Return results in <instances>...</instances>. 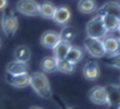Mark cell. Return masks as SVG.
<instances>
[{
  "instance_id": "obj_1",
  "label": "cell",
  "mask_w": 120,
  "mask_h": 109,
  "mask_svg": "<svg viewBox=\"0 0 120 109\" xmlns=\"http://www.w3.org/2000/svg\"><path fill=\"white\" fill-rule=\"evenodd\" d=\"M29 85L39 97L49 98L51 96L50 83L44 72H33L30 74Z\"/></svg>"
},
{
  "instance_id": "obj_2",
  "label": "cell",
  "mask_w": 120,
  "mask_h": 109,
  "mask_svg": "<svg viewBox=\"0 0 120 109\" xmlns=\"http://www.w3.org/2000/svg\"><path fill=\"white\" fill-rule=\"evenodd\" d=\"M86 36L91 38H96V39H103L108 35L105 25L103 23V18L99 14H96L93 16L86 24L85 27Z\"/></svg>"
},
{
  "instance_id": "obj_3",
  "label": "cell",
  "mask_w": 120,
  "mask_h": 109,
  "mask_svg": "<svg viewBox=\"0 0 120 109\" xmlns=\"http://www.w3.org/2000/svg\"><path fill=\"white\" fill-rule=\"evenodd\" d=\"M19 28V20L12 10L4 11L1 18V30L6 36L14 35Z\"/></svg>"
},
{
  "instance_id": "obj_4",
  "label": "cell",
  "mask_w": 120,
  "mask_h": 109,
  "mask_svg": "<svg viewBox=\"0 0 120 109\" xmlns=\"http://www.w3.org/2000/svg\"><path fill=\"white\" fill-rule=\"evenodd\" d=\"M83 46H84V49L87 51V53L93 58H103L106 56L101 39L91 38L86 36L83 41Z\"/></svg>"
},
{
  "instance_id": "obj_5",
  "label": "cell",
  "mask_w": 120,
  "mask_h": 109,
  "mask_svg": "<svg viewBox=\"0 0 120 109\" xmlns=\"http://www.w3.org/2000/svg\"><path fill=\"white\" fill-rule=\"evenodd\" d=\"M39 3L36 0H19L16 2L18 12L26 16L39 15Z\"/></svg>"
},
{
  "instance_id": "obj_6",
  "label": "cell",
  "mask_w": 120,
  "mask_h": 109,
  "mask_svg": "<svg viewBox=\"0 0 120 109\" xmlns=\"http://www.w3.org/2000/svg\"><path fill=\"white\" fill-rule=\"evenodd\" d=\"M103 47L105 50V55L109 58L116 56L117 53H120V38L119 36L108 34L105 38L101 39Z\"/></svg>"
},
{
  "instance_id": "obj_7",
  "label": "cell",
  "mask_w": 120,
  "mask_h": 109,
  "mask_svg": "<svg viewBox=\"0 0 120 109\" xmlns=\"http://www.w3.org/2000/svg\"><path fill=\"white\" fill-rule=\"evenodd\" d=\"M89 97L90 100L95 105H110L106 86H94L90 90Z\"/></svg>"
},
{
  "instance_id": "obj_8",
  "label": "cell",
  "mask_w": 120,
  "mask_h": 109,
  "mask_svg": "<svg viewBox=\"0 0 120 109\" xmlns=\"http://www.w3.org/2000/svg\"><path fill=\"white\" fill-rule=\"evenodd\" d=\"M61 41L59 32L56 31H46L41 36V46L47 48V49H54Z\"/></svg>"
},
{
  "instance_id": "obj_9",
  "label": "cell",
  "mask_w": 120,
  "mask_h": 109,
  "mask_svg": "<svg viewBox=\"0 0 120 109\" xmlns=\"http://www.w3.org/2000/svg\"><path fill=\"white\" fill-rule=\"evenodd\" d=\"M99 15H111L120 20V3L117 1H108L97 8Z\"/></svg>"
},
{
  "instance_id": "obj_10",
  "label": "cell",
  "mask_w": 120,
  "mask_h": 109,
  "mask_svg": "<svg viewBox=\"0 0 120 109\" xmlns=\"http://www.w3.org/2000/svg\"><path fill=\"white\" fill-rule=\"evenodd\" d=\"M71 20V10L67 6L57 7L55 11L52 21L59 25H67Z\"/></svg>"
},
{
  "instance_id": "obj_11",
  "label": "cell",
  "mask_w": 120,
  "mask_h": 109,
  "mask_svg": "<svg viewBox=\"0 0 120 109\" xmlns=\"http://www.w3.org/2000/svg\"><path fill=\"white\" fill-rule=\"evenodd\" d=\"M6 81L9 83L10 85H12L18 88H22L29 85L30 82V74L29 73H24V74H19V75H11L9 73L6 74Z\"/></svg>"
},
{
  "instance_id": "obj_12",
  "label": "cell",
  "mask_w": 120,
  "mask_h": 109,
  "mask_svg": "<svg viewBox=\"0 0 120 109\" xmlns=\"http://www.w3.org/2000/svg\"><path fill=\"white\" fill-rule=\"evenodd\" d=\"M83 76L89 81H95L99 76V65L95 61H87L83 67Z\"/></svg>"
},
{
  "instance_id": "obj_13",
  "label": "cell",
  "mask_w": 120,
  "mask_h": 109,
  "mask_svg": "<svg viewBox=\"0 0 120 109\" xmlns=\"http://www.w3.org/2000/svg\"><path fill=\"white\" fill-rule=\"evenodd\" d=\"M6 71L7 73H9L11 75L24 74V73H29V65H27V63L12 60L11 62L7 64Z\"/></svg>"
},
{
  "instance_id": "obj_14",
  "label": "cell",
  "mask_w": 120,
  "mask_h": 109,
  "mask_svg": "<svg viewBox=\"0 0 120 109\" xmlns=\"http://www.w3.org/2000/svg\"><path fill=\"white\" fill-rule=\"evenodd\" d=\"M13 58L15 61L27 63L30 58H31V49L26 45H20L14 49Z\"/></svg>"
},
{
  "instance_id": "obj_15",
  "label": "cell",
  "mask_w": 120,
  "mask_h": 109,
  "mask_svg": "<svg viewBox=\"0 0 120 109\" xmlns=\"http://www.w3.org/2000/svg\"><path fill=\"white\" fill-rule=\"evenodd\" d=\"M71 46H72V44L71 43L61 39L60 43L55 47L54 49H52V56H54L57 60L64 59V58L67 57V55H68V53H69Z\"/></svg>"
},
{
  "instance_id": "obj_16",
  "label": "cell",
  "mask_w": 120,
  "mask_h": 109,
  "mask_svg": "<svg viewBox=\"0 0 120 109\" xmlns=\"http://www.w3.org/2000/svg\"><path fill=\"white\" fill-rule=\"evenodd\" d=\"M57 7L55 6L51 1H44V2L39 3V15L44 19L52 20Z\"/></svg>"
},
{
  "instance_id": "obj_17",
  "label": "cell",
  "mask_w": 120,
  "mask_h": 109,
  "mask_svg": "<svg viewBox=\"0 0 120 109\" xmlns=\"http://www.w3.org/2000/svg\"><path fill=\"white\" fill-rule=\"evenodd\" d=\"M107 33H117L120 27V20L111 15H101Z\"/></svg>"
},
{
  "instance_id": "obj_18",
  "label": "cell",
  "mask_w": 120,
  "mask_h": 109,
  "mask_svg": "<svg viewBox=\"0 0 120 109\" xmlns=\"http://www.w3.org/2000/svg\"><path fill=\"white\" fill-rule=\"evenodd\" d=\"M78 10L84 14H91L97 10V2L96 0H79Z\"/></svg>"
},
{
  "instance_id": "obj_19",
  "label": "cell",
  "mask_w": 120,
  "mask_h": 109,
  "mask_svg": "<svg viewBox=\"0 0 120 109\" xmlns=\"http://www.w3.org/2000/svg\"><path fill=\"white\" fill-rule=\"evenodd\" d=\"M83 57H84V51H83L82 48L79 46H73L72 45L69 50V53H68V55H67L66 59L69 60L70 62L75 65L76 63H79L82 60Z\"/></svg>"
},
{
  "instance_id": "obj_20",
  "label": "cell",
  "mask_w": 120,
  "mask_h": 109,
  "mask_svg": "<svg viewBox=\"0 0 120 109\" xmlns=\"http://www.w3.org/2000/svg\"><path fill=\"white\" fill-rule=\"evenodd\" d=\"M56 65H57V59L54 56L44 57L41 61V68L44 72L51 73L56 71Z\"/></svg>"
},
{
  "instance_id": "obj_21",
  "label": "cell",
  "mask_w": 120,
  "mask_h": 109,
  "mask_svg": "<svg viewBox=\"0 0 120 109\" xmlns=\"http://www.w3.org/2000/svg\"><path fill=\"white\" fill-rule=\"evenodd\" d=\"M107 88L108 97L110 105H118L120 106V86L119 85H109Z\"/></svg>"
},
{
  "instance_id": "obj_22",
  "label": "cell",
  "mask_w": 120,
  "mask_h": 109,
  "mask_svg": "<svg viewBox=\"0 0 120 109\" xmlns=\"http://www.w3.org/2000/svg\"><path fill=\"white\" fill-rule=\"evenodd\" d=\"M60 37L62 41H69V43H72L74 41V38L76 37V34L78 32L73 26H70V25H64L63 28L61 30V32H59Z\"/></svg>"
},
{
  "instance_id": "obj_23",
  "label": "cell",
  "mask_w": 120,
  "mask_h": 109,
  "mask_svg": "<svg viewBox=\"0 0 120 109\" xmlns=\"http://www.w3.org/2000/svg\"><path fill=\"white\" fill-rule=\"evenodd\" d=\"M75 69V65L71 63L69 60L64 59H59L57 60V65H56V71H59L61 73H66V74H70L72 73Z\"/></svg>"
},
{
  "instance_id": "obj_24",
  "label": "cell",
  "mask_w": 120,
  "mask_h": 109,
  "mask_svg": "<svg viewBox=\"0 0 120 109\" xmlns=\"http://www.w3.org/2000/svg\"><path fill=\"white\" fill-rule=\"evenodd\" d=\"M109 65H111V67H114L116 69H120V53H117L116 56L111 57Z\"/></svg>"
},
{
  "instance_id": "obj_25",
  "label": "cell",
  "mask_w": 120,
  "mask_h": 109,
  "mask_svg": "<svg viewBox=\"0 0 120 109\" xmlns=\"http://www.w3.org/2000/svg\"><path fill=\"white\" fill-rule=\"evenodd\" d=\"M8 3H9L8 0H0V11L6 10L7 7H8Z\"/></svg>"
},
{
  "instance_id": "obj_26",
  "label": "cell",
  "mask_w": 120,
  "mask_h": 109,
  "mask_svg": "<svg viewBox=\"0 0 120 109\" xmlns=\"http://www.w3.org/2000/svg\"><path fill=\"white\" fill-rule=\"evenodd\" d=\"M31 109H43V108H41V107H36V106H34V107H32Z\"/></svg>"
},
{
  "instance_id": "obj_27",
  "label": "cell",
  "mask_w": 120,
  "mask_h": 109,
  "mask_svg": "<svg viewBox=\"0 0 120 109\" xmlns=\"http://www.w3.org/2000/svg\"><path fill=\"white\" fill-rule=\"evenodd\" d=\"M117 33H118V36H119V38H120V27H119V30H118Z\"/></svg>"
},
{
  "instance_id": "obj_28",
  "label": "cell",
  "mask_w": 120,
  "mask_h": 109,
  "mask_svg": "<svg viewBox=\"0 0 120 109\" xmlns=\"http://www.w3.org/2000/svg\"><path fill=\"white\" fill-rule=\"evenodd\" d=\"M0 47H1V38H0Z\"/></svg>"
},
{
  "instance_id": "obj_29",
  "label": "cell",
  "mask_w": 120,
  "mask_h": 109,
  "mask_svg": "<svg viewBox=\"0 0 120 109\" xmlns=\"http://www.w3.org/2000/svg\"><path fill=\"white\" fill-rule=\"evenodd\" d=\"M118 109H120V106H119V107H118Z\"/></svg>"
}]
</instances>
